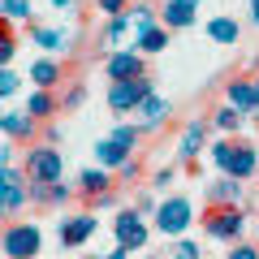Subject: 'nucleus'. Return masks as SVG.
Segmentation results:
<instances>
[{"mask_svg":"<svg viewBox=\"0 0 259 259\" xmlns=\"http://www.w3.org/2000/svg\"><path fill=\"white\" fill-rule=\"evenodd\" d=\"M212 164L221 168L225 177H233V182H250V177L259 173V147L255 143L221 139V143H212Z\"/></svg>","mask_w":259,"mask_h":259,"instance_id":"f257e3e1","label":"nucleus"},{"mask_svg":"<svg viewBox=\"0 0 259 259\" xmlns=\"http://www.w3.org/2000/svg\"><path fill=\"white\" fill-rule=\"evenodd\" d=\"M203 229H207V238H216V242H242V233H246V212H242V207H207Z\"/></svg>","mask_w":259,"mask_h":259,"instance_id":"f03ea898","label":"nucleus"},{"mask_svg":"<svg viewBox=\"0 0 259 259\" xmlns=\"http://www.w3.org/2000/svg\"><path fill=\"white\" fill-rule=\"evenodd\" d=\"M190 221H194V203L186 194H173V199H164V203L156 207V229L164 233V238H182V233L190 229Z\"/></svg>","mask_w":259,"mask_h":259,"instance_id":"7ed1b4c3","label":"nucleus"},{"mask_svg":"<svg viewBox=\"0 0 259 259\" xmlns=\"http://www.w3.org/2000/svg\"><path fill=\"white\" fill-rule=\"evenodd\" d=\"M5 259H35L44 246V229L39 225H5Z\"/></svg>","mask_w":259,"mask_h":259,"instance_id":"20e7f679","label":"nucleus"},{"mask_svg":"<svg viewBox=\"0 0 259 259\" xmlns=\"http://www.w3.org/2000/svg\"><path fill=\"white\" fill-rule=\"evenodd\" d=\"M147 95H156L151 74L134 78V82H112V87H108V108H112V112H139Z\"/></svg>","mask_w":259,"mask_h":259,"instance_id":"39448f33","label":"nucleus"},{"mask_svg":"<svg viewBox=\"0 0 259 259\" xmlns=\"http://www.w3.org/2000/svg\"><path fill=\"white\" fill-rule=\"evenodd\" d=\"M65 156L56 147H30L26 151V177L30 182H61Z\"/></svg>","mask_w":259,"mask_h":259,"instance_id":"423d86ee","label":"nucleus"},{"mask_svg":"<svg viewBox=\"0 0 259 259\" xmlns=\"http://www.w3.org/2000/svg\"><path fill=\"white\" fill-rule=\"evenodd\" d=\"M112 233H117V246L121 250H143V246H147V225H143L139 207H125V212L112 221Z\"/></svg>","mask_w":259,"mask_h":259,"instance_id":"0eeeda50","label":"nucleus"},{"mask_svg":"<svg viewBox=\"0 0 259 259\" xmlns=\"http://www.w3.org/2000/svg\"><path fill=\"white\" fill-rule=\"evenodd\" d=\"M100 229V221H95V212H78V216H65L61 225H56V238H61V246H69V250H78L91 233Z\"/></svg>","mask_w":259,"mask_h":259,"instance_id":"6e6552de","label":"nucleus"},{"mask_svg":"<svg viewBox=\"0 0 259 259\" xmlns=\"http://www.w3.org/2000/svg\"><path fill=\"white\" fill-rule=\"evenodd\" d=\"M104 69H108V78H112V82H134V78H143V74H147V69H143V52H139V48L112 52Z\"/></svg>","mask_w":259,"mask_h":259,"instance_id":"1a4fd4ad","label":"nucleus"},{"mask_svg":"<svg viewBox=\"0 0 259 259\" xmlns=\"http://www.w3.org/2000/svg\"><path fill=\"white\" fill-rule=\"evenodd\" d=\"M207 147V121H186L182 130V139H177V160L182 164H199V151Z\"/></svg>","mask_w":259,"mask_h":259,"instance_id":"9d476101","label":"nucleus"},{"mask_svg":"<svg viewBox=\"0 0 259 259\" xmlns=\"http://www.w3.org/2000/svg\"><path fill=\"white\" fill-rule=\"evenodd\" d=\"M199 5L203 0H164V9H160V26L168 30H186L199 22Z\"/></svg>","mask_w":259,"mask_h":259,"instance_id":"9b49d317","label":"nucleus"},{"mask_svg":"<svg viewBox=\"0 0 259 259\" xmlns=\"http://www.w3.org/2000/svg\"><path fill=\"white\" fill-rule=\"evenodd\" d=\"M225 104H233L242 117H246V112H259V91H255V82H246V78H229V87H225Z\"/></svg>","mask_w":259,"mask_h":259,"instance_id":"f8f14e48","label":"nucleus"},{"mask_svg":"<svg viewBox=\"0 0 259 259\" xmlns=\"http://www.w3.org/2000/svg\"><path fill=\"white\" fill-rule=\"evenodd\" d=\"M207 207H242V182H233V177L207 182Z\"/></svg>","mask_w":259,"mask_h":259,"instance_id":"ddd939ff","label":"nucleus"},{"mask_svg":"<svg viewBox=\"0 0 259 259\" xmlns=\"http://www.w3.org/2000/svg\"><path fill=\"white\" fill-rule=\"evenodd\" d=\"M0 125H5V143H30L39 121L22 108V112H5V117H0Z\"/></svg>","mask_w":259,"mask_h":259,"instance_id":"4468645a","label":"nucleus"},{"mask_svg":"<svg viewBox=\"0 0 259 259\" xmlns=\"http://www.w3.org/2000/svg\"><path fill=\"white\" fill-rule=\"evenodd\" d=\"M30 44L44 48V52H69V44H74V35L61 26H30Z\"/></svg>","mask_w":259,"mask_h":259,"instance_id":"2eb2a0df","label":"nucleus"},{"mask_svg":"<svg viewBox=\"0 0 259 259\" xmlns=\"http://www.w3.org/2000/svg\"><path fill=\"white\" fill-rule=\"evenodd\" d=\"M168 112H173V104L164 100V95H147L139 108V130H160L168 121Z\"/></svg>","mask_w":259,"mask_h":259,"instance_id":"dca6fc26","label":"nucleus"},{"mask_svg":"<svg viewBox=\"0 0 259 259\" xmlns=\"http://www.w3.org/2000/svg\"><path fill=\"white\" fill-rule=\"evenodd\" d=\"M78 194H87V199H100V194H112V173L108 168H82V177H78Z\"/></svg>","mask_w":259,"mask_h":259,"instance_id":"f3484780","label":"nucleus"},{"mask_svg":"<svg viewBox=\"0 0 259 259\" xmlns=\"http://www.w3.org/2000/svg\"><path fill=\"white\" fill-rule=\"evenodd\" d=\"M30 203L65 207V203H69V186H61V182H30Z\"/></svg>","mask_w":259,"mask_h":259,"instance_id":"a211bd4d","label":"nucleus"},{"mask_svg":"<svg viewBox=\"0 0 259 259\" xmlns=\"http://www.w3.org/2000/svg\"><path fill=\"white\" fill-rule=\"evenodd\" d=\"M26 203H30V186H22V182H0V207H5V216H18Z\"/></svg>","mask_w":259,"mask_h":259,"instance_id":"6ab92c4d","label":"nucleus"},{"mask_svg":"<svg viewBox=\"0 0 259 259\" xmlns=\"http://www.w3.org/2000/svg\"><path fill=\"white\" fill-rule=\"evenodd\" d=\"M26 74H30V82H35V91H52V87L65 78V69H61L56 61H48V56H44V61H35V65H30Z\"/></svg>","mask_w":259,"mask_h":259,"instance_id":"aec40b11","label":"nucleus"},{"mask_svg":"<svg viewBox=\"0 0 259 259\" xmlns=\"http://www.w3.org/2000/svg\"><path fill=\"white\" fill-rule=\"evenodd\" d=\"M95 160H100V168H121V164L130 160V151H125V147H121V143L108 134V139L95 143Z\"/></svg>","mask_w":259,"mask_h":259,"instance_id":"412c9836","label":"nucleus"},{"mask_svg":"<svg viewBox=\"0 0 259 259\" xmlns=\"http://www.w3.org/2000/svg\"><path fill=\"white\" fill-rule=\"evenodd\" d=\"M26 112H30L35 121H48L52 112H61V104H56L52 91H30V95H26Z\"/></svg>","mask_w":259,"mask_h":259,"instance_id":"4be33fe9","label":"nucleus"},{"mask_svg":"<svg viewBox=\"0 0 259 259\" xmlns=\"http://www.w3.org/2000/svg\"><path fill=\"white\" fill-rule=\"evenodd\" d=\"M207 39H212V44H238L242 26L233 18H212V22H207Z\"/></svg>","mask_w":259,"mask_h":259,"instance_id":"5701e85b","label":"nucleus"},{"mask_svg":"<svg viewBox=\"0 0 259 259\" xmlns=\"http://www.w3.org/2000/svg\"><path fill=\"white\" fill-rule=\"evenodd\" d=\"M134 39H139V52L143 56L164 52V48H168V26H151V30H143V35H134Z\"/></svg>","mask_w":259,"mask_h":259,"instance_id":"b1692460","label":"nucleus"},{"mask_svg":"<svg viewBox=\"0 0 259 259\" xmlns=\"http://www.w3.org/2000/svg\"><path fill=\"white\" fill-rule=\"evenodd\" d=\"M130 13H121V18H108V26H104V35H100V48H112V44H121V39L130 35Z\"/></svg>","mask_w":259,"mask_h":259,"instance_id":"393cba45","label":"nucleus"},{"mask_svg":"<svg viewBox=\"0 0 259 259\" xmlns=\"http://www.w3.org/2000/svg\"><path fill=\"white\" fill-rule=\"evenodd\" d=\"M130 26H134V35H143V30L160 26V18H156V9H151V5H139V9H130Z\"/></svg>","mask_w":259,"mask_h":259,"instance_id":"a878e982","label":"nucleus"},{"mask_svg":"<svg viewBox=\"0 0 259 259\" xmlns=\"http://www.w3.org/2000/svg\"><path fill=\"white\" fill-rule=\"evenodd\" d=\"M216 125H221L225 130V134H238V130H242V121H246V117H242V112L238 108H233V104H225V108H216Z\"/></svg>","mask_w":259,"mask_h":259,"instance_id":"bb28decb","label":"nucleus"},{"mask_svg":"<svg viewBox=\"0 0 259 259\" xmlns=\"http://www.w3.org/2000/svg\"><path fill=\"white\" fill-rule=\"evenodd\" d=\"M0 13H5V22H26L30 0H0Z\"/></svg>","mask_w":259,"mask_h":259,"instance_id":"cd10ccee","label":"nucleus"},{"mask_svg":"<svg viewBox=\"0 0 259 259\" xmlns=\"http://www.w3.org/2000/svg\"><path fill=\"white\" fill-rule=\"evenodd\" d=\"M13 22H5V35H0V61H5V69H9V61H13V52H18V39H13Z\"/></svg>","mask_w":259,"mask_h":259,"instance_id":"c85d7f7f","label":"nucleus"},{"mask_svg":"<svg viewBox=\"0 0 259 259\" xmlns=\"http://www.w3.org/2000/svg\"><path fill=\"white\" fill-rule=\"evenodd\" d=\"M18 91H22V74H13V69H5V74H0V95H5V100H13Z\"/></svg>","mask_w":259,"mask_h":259,"instance_id":"c756f323","label":"nucleus"},{"mask_svg":"<svg viewBox=\"0 0 259 259\" xmlns=\"http://www.w3.org/2000/svg\"><path fill=\"white\" fill-rule=\"evenodd\" d=\"M112 139H117L125 151H134V143H139V125H117V130H112Z\"/></svg>","mask_w":259,"mask_h":259,"instance_id":"7c9ffc66","label":"nucleus"},{"mask_svg":"<svg viewBox=\"0 0 259 259\" xmlns=\"http://www.w3.org/2000/svg\"><path fill=\"white\" fill-rule=\"evenodd\" d=\"M117 177H121V182H139V177H143V164H139V160H134V156H130L125 164L117 168Z\"/></svg>","mask_w":259,"mask_h":259,"instance_id":"2f4dec72","label":"nucleus"},{"mask_svg":"<svg viewBox=\"0 0 259 259\" xmlns=\"http://www.w3.org/2000/svg\"><path fill=\"white\" fill-rule=\"evenodd\" d=\"M125 5H130V0H95V9H104L108 18H121V13H125Z\"/></svg>","mask_w":259,"mask_h":259,"instance_id":"473e14b6","label":"nucleus"},{"mask_svg":"<svg viewBox=\"0 0 259 259\" xmlns=\"http://www.w3.org/2000/svg\"><path fill=\"white\" fill-rule=\"evenodd\" d=\"M173 259H203V255H199V246H194V242H177V246H173Z\"/></svg>","mask_w":259,"mask_h":259,"instance_id":"72a5a7b5","label":"nucleus"},{"mask_svg":"<svg viewBox=\"0 0 259 259\" xmlns=\"http://www.w3.org/2000/svg\"><path fill=\"white\" fill-rule=\"evenodd\" d=\"M229 259H259V246H250V242H233Z\"/></svg>","mask_w":259,"mask_h":259,"instance_id":"f704fd0d","label":"nucleus"},{"mask_svg":"<svg viewBox=\"0 0 259 259\" xmlns=\"http://www.w3.org/2000/svg\"><path fill=\"white\" fill-rule=\"evenodd\" d=\"M82 100H87V87H69V91H65V100H61V108H78Z\"/></svg>","mask_w":259,"mask_h":259,"instance_id":"c9c22d12","label":"nucleus"},{"mask_svg":"<svg viewBox=\"0 0 259 259\" xmlns=\"http://www.w3.org/2000/svg\"><path fill=\"white\" fill-rule=\"evenodd\" d=\"M173 177H177V168H173V164H164L156 177H151V182H156V190H164V186H173Z\"/></svg>","mask_w":259,"mask_h":259,"instance_id":"e433bc0d","label":"nucleus"},{"mask_svg":"<svg viewBox=\"0 0 259 259\" xmlns=\"http://www.w3.org/2000/svg\"><path fill=\"white\" fill-rule=\"evenodd\" d=\"M91 259H130V250H121V246H117L112 255H91Z\"/></svg>","mask_w":259,"mask_h":259,"instance_id":"4c0bfd02","label":"nucleus"},{"mask_svg":"<svg viewBox=\"0 0 259 259\" xmlns=\"http://www.w3.org/2000/svg\"><path fill=\"white\" fill-rule=\"evenodd\" d=\"M52 9H74V0H48Z\"/></svg>","mask_w":259,"mask_h":259,"instance_id":"58836bf2","label":"nucleus"},{"mask_svg":"<svg viewBox=\"0 0 259 259\" xmlns=\"http://www.w3.org/2000/svg\"><path fill=\"white\" fill-rule=\"evenodd\" d=\"M250 22L259 26V0H250Z\"/></svg>","mask_w":259,"mask_h":259,"instance_id":"ea45409f","label":"nucleus"},{"mask_svg":"<svg viewBox=\"0 0 259 259\" xmlns=\"http://www.w3.org/2000/svg\"><path fill=\"white\" fill-rule=\"evenodd\" d=\"M255 91H259V78H255Z\"/></svg>","mask_w":259,"mask_h":259,"instance_id":"a19ab883","label":"nucleus"},{"mask_svg":"<svg viewBox=\"0 0 259 259\" xmlns=\"http://www.w3.org/2000/svg\"><path fill=\"white\" fill-rule=\"evenodd\" d=\"M151 259H156V255H151Z\"/></svg>","mask_w":259,"mask_h":259,"instance_id":"79ce46f5","label":"nucleus"}]
</instances>
